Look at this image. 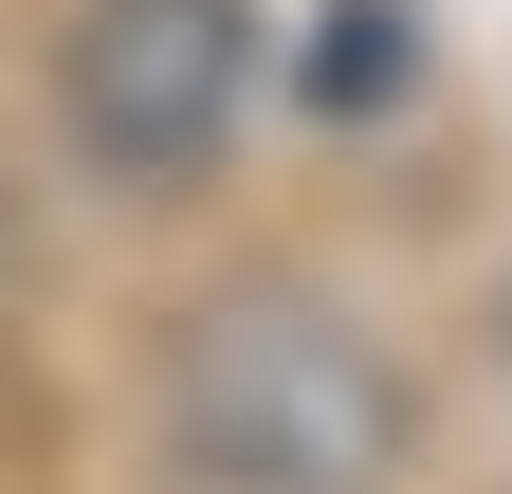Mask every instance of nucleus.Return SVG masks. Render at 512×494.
I'll return each instance as SVG.
<instances>
[{
	"instance_id": "nucleus-1",
	"label": "nucleus",
	"mask_w": 512,
	"mask_h": 494,
	"mask_svg": "<svg viewBox=\"0 0 512 494\" xmlns=\"http://www.w3.org/2000/svg\"><path fill=\"white\" fill-rule=\"evenodd\" d=\"M165 458L183 494H403L421 366L311 275H220L165 330Z\"/></svg>"
},
{
	"instance_id": "nucleus-2",
	"label": "nucleus",
	"mask_w": 512,
	"mask_h": 494,
	"mask_svg": "<svg viewBox=\"0 0 512 494\" xmlns=\"http://www.w3.org/2000/svg\"><path fill=\"white\" fill-rule=\"evenodd\" d=\"M256 74H275L256 0H74V19H55V129H74V165L128 183V202H183V183L256 129Z\"/></svg>"
},
{
	"instance_id": "nucleus-3",
	"label": "nucleus",
	"mask_w": 512,
	"mask_h": 494,
	"mask_svg": "<svg viewBox=\"0 0 512 494\" xmlns=\"http://www.w3.org/2000/svg\"><path fill=\"white\" fill-rule=\"evenodd\" d=\"M293 74H311V110H384V92L421 74V37H403V0H330Z\"/></svg>"
}]
</instances>
